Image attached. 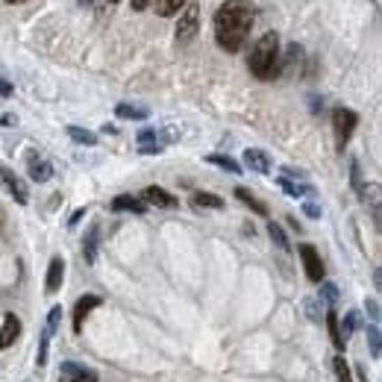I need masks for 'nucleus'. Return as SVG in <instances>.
Wrapping results in <instances>:
<instances>
[{"label":"nucleus","mask_w":382,"mask_h":382,"mask_svg":"<svg viewBox=\"0 0 382 382\" xmlns=\"http://www.w3.org/2000/svg\"><path fill=\"white\" fill-rule=\"evenodd\" d=\"M250 74L256 80H277L279 77V36L271 30L265 33L256 45L250 50V59H247Z\"/></svg>","instance_id":"2"},{"label":"nucleus","mask_w":382,"mask_h":382,"mask_svg":"<svg viewBox=\"0 0 382 382\" xmlns=\"http://www.w3.org/2000/svg\"><path fill=\"white\" fill-rule=\"evenodd\" d=\"M197 30H200V6L197 3H186V9L179 12V21H177V45H189V41L197 36Z\"/></svg>","instance_id":"3"},{"label":"nucleus","mask_w":382,"mask_h":382,"mask_svg":"<svg viewBox=\"0 0 382 382\" xmlns=\"http://www.w3.org/2000/svg\"><path fill=\"white\" fill-rule=\"evenodd\" d=\"M109 209L112 212H133V215H145V203L138 200V197H133V194H118L115 200L109 203Z\"/></svg>","instance_id":"14"},{"label":"nucleus","mask_w":382,"mask_h":382,"mask_svg":"<svg viewBox=\"0 0 382 382\" xmlns=\"http://www.w3.org/2000/svg\"><path fill=\"white\" fill-rule=\"evenodd\" d=\"M145 203H150V206H159V209H177L179 206V200L171 194V191H165L162 186H147L145 189Z\"/></svg>","instance_id":"8"},{"label":"nucleus","mask_w":382,"mask_h":382,"mask_svg":"<svg viewBox=\"0 0 382 382\" xmlns=\"http://www.w3.org/2000/svg\"><path fill=\"white\" fill-rule=\"evenodd\" d=\"M186 3H189V0H156V15L174 18V15H179V12L186 9Z\"/></svg>","instance_id":"19"},{"label":"nucleus","mask_w":382,"mask_h":382,"mask_svg":"<svg viewBox=\"0 0 382 382\" xmlns=\"http://www.w3.org/2000/svg\"><path fill=\"white\" fill-rule=\"evenodd\" d=\"M0 179H3L6 191H9L12 197H15V200H18L21 206H27V203H30V191H27V186H24V182H21L15 174L9 171V168H0Z\"/></svg>","instance_id":"9"},{"label":"nucleus","mask_w":382,"mask_h":382,"mask_svg":"<svg viewBox=\"0 0 382 382\" xmlns=\"http://www.w3.org/2000/svg\"><path fill=\"white\" fill-rule=\"evenodd\" d=\"M327 330H330V338H332V347H335V350H344L347 344H344L341 332H338V315L332 312V309L327 312Z\"/></svg>","instance_id":"24"},{"label":"nucleus","mask_w":382,"mask_h":382,"mask_svg":"<svg viewBox=\"0 0 382 382\" xmlns=\"http://www.w3.org/2000/svg\"><path fill=\"white\" fill-rule=\"evenodd\" d=\"M80 3H82V6H91V3H94V0H80Z\"/></svg>","instance_id":"43"},{"label":"nucleus","mask_w":382,"mask_h":382,"mask_svg":"<svg viewBox=\"0 0 382 382\" xmlns=\"http://www.w3.org/2000/svg\"><path fill=\"white\" fill-rule=\"evenodd\" d=\"M365 309H367V315H371V321L376 323V321H379V303L374 300V297H371V300H367V303H365Z\"/></svg>","instance_id":"35"},{"label":"nucleus","mask_w":382,"mask_h":382,"mask_svg":"<svg viewBox=\"0 0 382 382\" xmlns=\"http://www.w3.org/2000/svg\"><path fill=\"white\" fill-rule=\"evenodd\" d=\"M59 321H62V306H53L50 312H47V323H45V332L53 338V332H56V327H59Z\"/></svg>","instance_id":"31"},{"label":"nucleus","mask_w":382,"mask_h":382,"mask_svg":"<svg viewBox=\"0 0 382 382\" xmlns=\"http://www.w3.org/2000/svg\"><path fill=\"white\" fill-rule=\"evenodd\" d=\"M303 212H306L309 218H321V206L312 203V200H306V203H303Z\"/></svg>","instance_id":"36"},{"label":"nucleus","mask_w":382,"mask_h":382,"mask_svg":"<svg viewBox=\"0 0 382 382\" xmlns=\"http://www.w3.org/2000/svg\"><path fill=\"white\" fill-rule=\"evenodd\" d=\"M338 286L335 282H321V294H318V300H323V303H330V306H335L338 303Z\"/></svg>","instance_id":"27"},{"label":"nucleus","mask_w":382,"mask_h":382,"mask_svg":"<svg viewBox=\"0 0 382 382\" xmlns=\"http://www.w3.org/2000/svg\"><path fill=\"white\" fill-rule=\"evenodd\" d=\"M12 91H15V89H12V82L0 77V97H3V101H6V97H12Z\"/></svg>","instance_id":"37"},{"label":"nucleus","mask_w":382,"mask_h":382,"mask_svg":"<svg viewBox=\"0 0 382 382\" xmlns=\"http://www.w3.org/2000/svg\"><path fill=\"white\" fill-rule=\"evenodd\" d=\"M244 165L253 174H271V156L259 147H247L244 150Z\"/></svg>","instance_id":"11"},{"label":"nucleus","mask_w":382,"mask_h":382,"mask_svg":"<svg viewBox=\"0 0 382 382\" xmlns=\"http://www.w3.org/2000/svg\"><path fill=\"white\" fill-rule=\"evenodd\" d=\"M62 279H65V259H62V256H53V259H50V267H47L45 291H47V294H56V291L62 288Z\"/></svg>","instance_id":"12"},{"label":"nucleus","mask_w":382,"mask_h":382,"mask_svg":"<svg viewBox=\"0 0 382 382\" xmlns=\"http://www.w3.org/2000/svg\"><path fill=\"white\" fill-rule=\"evenodd\" d=\"M256 21V6L250 0H223L215 12V41L226 53H238L253 30Z\"/></svg>","instance_id":"1"},{"label":"nucleus","mask_w":382,"mask_h":382,"mask_svg":"<svg viewBox=\"0 0 382 382\" xmlns=\"http://www.w3.org/2000/svg\"><path fill=\"white\" fill-rule=\"evenodd\" d=\"M356 124H359V115L353 109H344V106H338L332 109V130H335V138H338V147L344 150V145L350 141L353 130H356Z\"/></svg>","instance_id":"4"},{"label":"nucleus","mask_w":382,"mask_h":382,"mask_svg":"<svg viewBox=\"0 0 382 382\" xmlns=\"http://www.w3.org/2000/svg\"><path fill=\"white\" fill-rule=\"evenodd\" d=\"M47 347H50V335L41 332V341H38V365H47Z\"/></svg>","instance_id":"32"},{"label":"nucleus","mask_w":382,"mask_h":382,"mask_svg":"<svg viewBox=\"0 0 382 382\" xmlns=\"http://www.w3.org/2000/svg\"><path fill=\"white\" fill-rule=\"evenodd\" d=\"M101 133H106V135H115V133H118V126H112V124H106V126H103V130H101Z\"/></svg>","instance_id":"41"},{"label":"nucleus","mask_w":382,"mask_h":382,"mask_svg":"<svg viewBox=\"0 0 382 382\" xmlns=\"http://www.w3.org/2000/svg\"><path fill=\"white\" fill-rule=\"evenodd\" d=\"M303 309H306V315H309V321H321L323 318V309H321V300H318V297H309V300L303 303Z\"/></svg>","instance_id":"30"},{"label":"nucleus","mask_w":382,"mask_h":382,"mask_svg":"<svg viewBox=\"0 0 382 382\" xmlns=\"http://www.w3.org/2000/svg\"><path fill=\"white\" fill-rule=\"evenodd\" d=\"M297 253H300L306 277L312 282H323V262H321V253L315 250V244H300V247H297Z\"/></svg>","instance_id":"5"},{"label":"nucleus","mask_w":382,"mask_h":382,"mask_svg":"<svg viewBox=\"0 0 382 382\" xmlns=\"http://www.w3.org/2000/svg\"><path fill=\"white\" fill-rule=\"evenodd\" d=\"M332 367H335L338 382H353V371H350V365H347L344 356H335V359H332Z\"/></svg>","instance_id":"28"},{"label":"nucleus","mask_w":382,"mask_h":382,"mask_svg":"<svg viewBox=\"0 0 382 382\" xmlns=\"http://www.w3.org/2000/svg\"><path fill=\"white\" fill-rule=\"evenodd\" d=\"M191 203L200 206V209H223V200H221V197H218V194H209V191H194Z\"/></svg>","instance_id":"22"},{"label":"nucleus","mask_w":382,"mask_h":382,"mask_svg":"<svg viewBox=\"0 0 382 382\" xmlns=\"http://www.w3.org/2000/svg\"><path fill=\"white\" fill-rule=\"evenodd\" d=\"M286 177H297V179H303L306 174H303V171H294V168H286Z\"/></svg>","instance_id":"40"},{"label":"nucleus","mask_w":382,"mask_h":382,"mask_svg":"<svg viewBox=\"0 0 382 382\" xmlns=\"http://www.w3.org/2000/svg\"><path fill=\"white\" fill-rule=\"evenodd\" d=\"M367 344H371V356L379 359V353H382V338H379V327H376V323H371V327H367Z\"/></svg>","instance_id":"29"},{"label":"nucleus","mask_w":382,"mask_h":382,"mask_svg":"<svg viewBox=\"0 0 382 382\" xmlns=\"http://www.w3.org/2000/svg\"><path fill=\"white\" fill-rule=\"evenodd\" d=\"M82 218H86V209H77V212H74V215H71V221H68V226H77V223H80Z\"/></svg>","instance_id":"39"},{"label":"nucleus","mask_w":382,"mask_h":382,"mask_svg":"<svg viewBox=\"0 0 382 382\" xmlns=\"http://www.w3.org/2000/svg\"><path fill=\"white\" fill-rule=\"evenodd\" d=\"M97 238H101V230H97V226H89L86 238H82V256H86L89 265H94V259H97Z\"/></svg>","instance_id":"17"},{"label":"nucleus","mask_w":382,"mask_h":382,"mask_svg":"<svg viewBox=\"0 0 382 382\" xmlns=\"http://www.w3.org/2000/svg\"><path fill=\"white\" fill-rule=\"evenodd\" d=\"M68 135H71V141H77V145H86V147L97 145V135L91 130H82V126H68Z\"/></svg>","instance_id":"23"},{"label":"nucleus","mask_w":382,"mask_h":382,"mask_svg":"<svg viewBox=\"0 0 382 382\" xmlns=\"http://www.w3.org/2000/svg\"><path fill=\"white\" fill-rule=\"evenodd\" d=\"M18 335H21V318L15 312H6L3 330H0V350H9L12 344L18 341Z\"/></svg>","instance_id":"10"},{"label":"nucleus","mask_w":382,"mask_h":382,"mask_svg":"<svg viewBox=\"0 0 382 382\" xmlns=\"http://www.w3.org/2000/svg\"><path fill=\"white\" fill-rule=\"evenodd\" d=\"M350 171H353V189H356V191L362 194L365 189H362V174H359V162H353V165H350Z\"/></svg>","instance_id":"34"},{"label":"nucleus","mask_w":382,"mask_h":382,"mask_svg":"<svg viewBox=\"0 0 382 382\" xmlns=\"http://www.w3.org/2000/svg\"><path fill=\"white\" fill-rule=\"evenodd\" d=\"M279 189L286 191L288 197H306V194H312V186H306V182H291L288 177H279Z\"/></svg>","instance_id":"20"},{"label":"nucleus","mask_w":382,"mask_h":382,"mask_svg":"<svg viewBox=\"0 0 382 382\" xmlns=\"http://www.w3.org/2000/svg\"><path fill=\"white\" fill-rule=\"evenodd\" d=\"M300 59H303V47L300 45H288L286 56H279V74H282V71H288L294 62H300Z\"/></svg>","instance_id":"25"},{"label":"nucleus","mask_w":382,"mask_h":382,"mask_svg":"<svg viewBox=\"0 0 382 382\" xmlns=\"http://www.w3.org/2000/svg\"><path fill=\"white\" fill-rule=\"evenodd\" d=\"M359 327H362V315L356 312V309H353V312H347L344 318H338V332H341L344 341H347V338H350L353 332H356Z\"/></svg>","instance_id":"16"},{"label":"nucleus","mask_w":382,"mask_h":382,"mask_svg":"<svg viewBox=\"0 0 382 382\" xmlns=\"http://www.w3.org/2000/svg\"><path fill=\"white\" fill-rule=\"evenodd\" d=\"M27 171H30L33 182H47L53 177V165L47 159H38L36 153H30V162H27Z\"/></svg>","instance_id":"13"},{"label":"nucleus","mask_w":382,"mask_h":382,"mask_svg":"<svg viewBox=\"0 0 382 382\" xmlns=\"http://www.w3.org/2000/svg\"><path fill=\"white\" fill-rule=\"evenodd\" d=\"M267 235H271V242H274L279 250H288V247H291V244H288V238H286V233H282V226H279L277 221L267 223Z\"/></svg>","instance_id":"26"},{"label":"nucleus","mask_w":382,"mask_h":382,"mask_svg":"<svg viewBox=\"0 0 382 382\" xmlns=\"http://www.w3.org/2000/svg\"><path fill=\"white\" fill-rule=\"evenodd\" d=\"M150 3H153V0H130V6H133L135 12H145Z\"/></svg>","instance_id":"38"},{"label":"nucleus","mask_w":382,"mask_h":382,"mask_svg":"<svg viewBox=\"0 0 382 382\" xmlns=\"http://www.w3.org/2000/svg\"><path fill=\"white\" fill-rule=\"evenodd\" d=\"M112 3H118V0H112Z\"/></svg>","instance_id":"44"},{"label":"nucleus","mask_w":382,"mask_h":382,"mask_svg":"<svg viewBox=\"0 0 382 382\" xmlns=\"http://www.w3.org/2000/svg\"><path fill=\"white\" fill-rule=\"evenodd\" d=\"M59 382H97V374L86 365H77V362H62V371H59Z\"/></svg>","instance_id":"7"},{"label":"nucleus","mask_w":382,"mask_h":382,"mask_svg":"<svg viewBox=\"0 0 382 382\" xmlns=\"http://www.w3.org/2000/svg\"><path fill=\"white\" fill-rule=\"evenodd\" d=\"M206 162L218 165V168H223V171H230V174H242V165H238L233 156H223V153H209Z\"/></svg>","instance_id":"21"},{"label":"nucleus","mask_w":382,"mask_h":382,"mask_svg":"<svg viewBox=\"0 0 382 382\" xmlns=\"http://www.w3.org/2000/svg\"><path fill=\"white\" fill-rule=\"evenodd\" d=\"M9 6H18V3H27V0H6Z\"/></svg>","instance_id":"42"},{"label":"nucleus","mask_w":382,"mask_h":382,"mask_svg":"<svg viewBox=\"0 0 382 382\" xmlns=\"http://www.w3.org/2000/svg\"><path fill=\"white\" fill-rule=\"evenodd\" d=\"M235 197H238V200H242L244 206H250L253 212H256V215H267V206L259 200V197L256 194H253V191H247V189H242V186H238L235 189Z\"/></svg>","instance_id":"18"},{"label":"nucleus","mask_w":382,"mask_h":382,"mask_svg":"<svg viewBox=\"0 0 382 382\" xmlns=\"http://www.w3.org/2000/svg\"><path fill=\"white\" fill-rule=\"evenodd\" d=\"M115 115H118V118H126V121H147V118H150V109L133 106V103H118V106H115Z\"/></svg>","instance_id":"15"},{"label":"nucleus","mask_w":382,"mask_h":382,"mask_svg":"<svg viewBox=\"0 0 382 382\" xmlns=\"http://www.w3.org/2000/svg\"><path fill=\"white\" fill-rule=\"evenodd\" d=\"M101 303H103L101 294H86V297H80V300H77V306H74V323H71L77 335L82 332V323H86V318H89Z\"/></svg>","instance_id":"6"},{"label":"nucleus","mask_w":382,"mask_h":382,"mask_svg":"<svg viewBox=\"0 0 382 382\" xmlns=\"http://www.w3.org/2000/svg\"><path fill=\"white\" fill-rule=\"evenodd\" d=\"M162 150H165V145H156V141H153V145H138L141 156H159Z\"/></svg>","instance_id":"33"}]
</instances>
